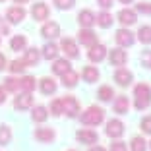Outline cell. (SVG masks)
I'll return each mask as SVG.
<instances>
[{"instance_id": "6da1fadb", "label": "cell", "mask_w": 151, "mask_h": 151, "mask_svg": "<svg viewBox=\"0 0 151 151\" xmlns=\"http://www.w3.org/2000/svg\"><path fill=\"white\" fill-rule=\"evenodd\" d=\"M134 97H136V109H138V111H145V109L151 105V87L147 83L136 85Z\"/></svg>"}, {"instance_id": "7a4b0ae2", "label": "cell", "mask_w": 151, "mask_h": 151, "mask_svg": "<svg viewBox=\"0 0 151 151\" xmlns=\"http://www.w3.org/2000/svg\"><path fill=\"white\" fill-rule=\"evenodd\" d=\"M103 120H105V111L101 107H89L81 114V124H85V126H97Z\"/></svg>"}, {"instance_id": "3957f363", "label": "cell", "mask_w": 151, "mask_h": 151, "mask_svg": "<svg viewBox=\"0 0 151 151\" xmlns=\"http://www.w3.org/2000/svg\"><path fill=\"white\" fill-rule=\"evenodd\" d=\"M62 103V112H66L68 118H76V116H80V103L78 99L72 97V95H66L64 99H60Z\"/></svg>"}, {"instance_id": "277c9868", "label": "cell", "mask_w": 151, "mask_h": 151, "mask_svg": "<svg viewBox=\"0 0 151 151\" xmlns=\"http://www.w3.org/2000/svg\"><path fill=\"white\" fill-rule=\"evenodd\" d=\"M105 132H107L109 138L118 139V138H122V134H124V124H122L118 118L109 120V122H107V130H105Z\"/></svg>"}, {"instance_id": "5b68a950", "label": "cell", "mask_w": 151, "mask_h": 151, "mask_svg": "<svg viewBox=\"0 0 151 151\" xmlns=\"http://www.w3.org/2000/svg\"><path fill=\"white\" fill-rule=\"evenodd\" d=\"M116 43L120 45V47H132L134 41H136V37H134V33L130 31V29H126V27H122V29H118L114 35Z\"/></svg>"}, {"instance_id": "8992f818", "label": "cell", "mask_w": 151, "mask_h": 151, "mask_svg": "<svg viewBox=\"0 0 151 151\" xmlns=\"http://www.w3.org/2000/svg\"><path fill=\"white\" fill-rule=\"evenodd\" d=\"M87 56H89V60H91V62H101L103 58L107 56V47H105V45H101V43L91 45V47H89Z\"/></svg>"}, {"instance_id": "52a82bcc", "label": "cell", "mask_w": 151, "mask_h": 151, "mask_svg": "<svg viewBox=\"0 0 151 151\" xmlns=\"http://www.w3.org/2000/svg\"><path fill=\"white\" fill-rule=\"evenodd\" d=\"M31 16H33V19H37V22L49 19V6L45 4V2H35V4L31 6Z\"/></svg>"}, {"instance_id": "ba28073f", "label": "cell", "mask_w": 151, "mask_h": 151, "mask_svg": "<svg viewBox=\"0 0 151 151\" xmlns=\"http://www.w3.org/2000/svg\"><path fill=\"white\" fill-rule=\"evenodd\" d=\"M60 49H62V52H64V54H66V58H78V56H80L78 45H76L72 39H68V37L60 41Z\"/></svg>"}, {"instance_id": "9c48e42d", "label": "cell", "mask_w": 151, "mask_h": 151, "mask_svg": "<svg viewBox=\"0 0 151 151\" xmlns=\"http://www.w3.org/2000/svg\"><path fill=\"white\" fill-rule=\"evenodd\" d=\"M76 138L80 139L81 143H87V145H93V143H97L99 142V136H97V132H93V130H78L76 132Z\"/></svg>"}, {"instance_id": "30bf717a", "label": "cell", "mask_w": 151, "mask_h": 151, "mask_svg": "<svg viewBox=\"0 0 151 151\" xmlns=\"http://www.w3.org/2000/svg\"><path fill=\"white\" fill-rule=\"evenodd\" d=\"M41 35L45 39H56L60 35V25L56 22H47L43 27H41Z\"/></svg>"}, {"instance_id": "8fae6325", "label": "cell", "mask_w": 151, "mask_h": 151, "mask_svg": "<svg viewBox=\"0 0 151 151\" xmlns=\"http://www.w3.org/2000/svg\"><path fill=\"white\" fill-rule=\"evenodd\" d=\"M27 12L22 8V6H14V8H10L8 12H6V18H8L10 23H22L23 19H25Z\"/></svg>"}, {"instance_id": "7c38bea8", "label": "cell", "mask_w": 151, "mask_h": 151, "mask_svg": "<svg viewBox=\"0 0 151 151\" xmlns=\"http://www.w3.org/2000/svg\"><path fill=\"white\" fill-rule=\"evenodd\" d=\"M134 80V74L130 70H126V68H118V70L114 72V81L118 85H122V87H126V85H130Z\"/></svg>"}, {"instance_id": "4fadbf2b", "label": "cell", "mask_w": 151, "mask_h": 151, "mask_svg": "<svg viewBox=\"0 0 151 151\" xmlns=\"http://www.w3.org/2000/svg\"><path fill=\"white\" fill-rule=\"evenodd\" d=\"M118 22L122 23V25H134V23L138 22V14L134 12V10H130V8H124V10H120L118 12Z\"/></svg>"}, {"instance_id": "5bb4252c", "label": "cell", "mask_w": 151, "mask_h": 151, "mask_svg": "<svg viewBox=\"0 0 151 151\" xmlns=\"http://www.w3.org/2000/svg\"><path fill=\"white\" fill-rule=\"evenodd\" d=\"M31 107H33L31 93H22L14 99V109H18V111H25V109H31Z\"/></svg>"}, {"instance_id": "9a60e30c", "label": "cell", "mask_w": 151, "mask_h": 151, "mask_svg": "<svg viewBox=\"0 0 151 151\" xmlns=\"http://www.w3.org/2000/svg\"><path fill=\"white\" fill-rule=\"evenodd\" d=\"M109 58H111L112 66H124L126 60H128V54H126V50H122V47H118V49H112L111 50Z\"/></svg>"}, {"instance_id": "2e32d148", "label": "cell", "mask_w": 151, "mask_h": 151, "mask_svg": "<svg viewBox=\"0 0 151 151\" xmlns=\"http://www.w3.org/2000/svg\"><path fill=\"white\" fill-rule=\"evenodd\" d=\"M78 39H80V43L85 45V47H91V45L97 43V35H95V31H91V27H83V29L78 33Z\"/></svg>"}, {"instance_id": "e0dca14e", "label": "cell", "mask_w": 151, "mask_h": 151, "mask_svg": "<svg viewBox=\"0 0 151 151\" xmlns=\"http://www.w3.org/2000/svg\"><path fill=\"white\" fill-rule=\"evenodd\" d=\"M33 136H35V139H39V142H43V143H50L56 138V134H54L52 128H37Z\"/></svg>"}, {"instance_id": "ac0fdd59", "label": "cell", "mask_w": 151, "mask_h": 151, "mask_svg": "<svg viewBox=\"0 0 151 151\" xmlns=\"http://www.w3.org/2000/svg\"><path fill=\"white\" fill-rule=\"evenodd\" d=\"M78 22H80L81 27H91V25H95V14L91 10H81L78 14Z\"/></svg>"}, {"instance_id": "d6986e66", "label": "cell", "mask_w": 151, "mask_h": 151, "mask_svg": "<svg viewBox=\"0 0 151 151\" xmlns=\"http://www.w3.org/2000/svg\"><path fill=\"white\" fill-rule=\"evenodd\" d=\"M39 60H41V52H39V49H27L25 50V56H23V62L27 64V66H37L39 64Z\"/></svg>"}, {"instance_id": "ffe728a7", "label": "cell", "mask_w": 151, "mask_h": 151, "mask_svg": "<svg viewBox=\"0 0 151 151\" xmlns=\"http://www.w3.org/2000/svg\"><path fill=\"white\" fill-rule=\"evenodd\" d=\"M39 87H41V91H43V95H52L58 85L52 78H43V80L39 81Z\"/></svg>"}, {"instance_id": "44dd1931", "label": "cell", "mask_w": 151, "mask_h": 151, "mask_svg": "<svg viewBox=\"0 0 151 151\" xmlns=\"http://www.w3.org/2000/svg\"><path fill=\"white\" fill-rule=\"evenodd\" d=\"M128 109H130L128 97H124V95H118V97L114 99V112H118V114H128Z\"/></svg>"}, {"instance_id": "7402d4cb", "label": "cell", "mask_w": 151, "mask_h": 151, "mask_svg": "<svg viewBox=\"0 0 151 151\" xmlns=\"http://www.w3.org/2000/svg\"><path fill=\"white\" fill-rule=\"evenodd\" d=\"M70 70V60L68 58H54V64H52V72L56 76H62L64 72Z\"/></svg>"}, {"instance_id": "603a6c76", "label": "cell", "mask_w": 151, "mask_h": 151, "mask_svg": "<svg viewBox=\"0 0 151 151\" xmlns=\"http://www.w3.org/2000/svg\"><path fill=\"white\" fill-rule=\"evenodd\" d=\"M60 78H62V85L64 87H76V85H78V74H76L72 68L68 72H64Z\"/></svg>"}, {"instance_id": "cb8c5ba5", "label": "cell", "mask_w": 151, "mask_h": 151, "mask_svg": "<svg viewBox=\"0 0 151 151\" xmlns=\"http://www.w3.org/2000/svg\"><path fill=\"white\" fill-rule=\"evenodd\" d=\"M112 22H114V19H112V16L109 12H101V14H97V16H95V23H97L99 27H103V29L111 27Z\"/></svg>"}, {"instance_id": "d4e9b609", "label": "cell", "mask_w": 151, "mask_h": 151, "mask_svg": "<svg viewBox=\"0 0 151 151\" xmlns=\"http://www.w3.org/2000/svg\"><path fill=\"white\" fill-rule=\"evenodd\" d=\"M33 89H35V78L33 76H23L22 80H19V91L31 93Z\"/></svg>"}, {"instance_id": "484cf974", "label": "cell", "mask_w": 151, "mask_h": 151, "mask_svg": "<svg viewBox=\"0 0 151 151\" xmlns=\"http://www.w3.org/2000/svg\"><path fill=\"white\" fill-rule=\"evenodd\" d=\"M31 118H33V122H45V120L49 118V111H47V107L37 105V107L33 109V112H31Z\"/></svg>"}, {"instance_id": "4316f807", "label": "cell", "mask_w": 151, "mask_h": 151, "mask_svg": "<svg viewBox=\"0 0 151 151\" xmlns=\"http://www.w3.org/2000/svg\"><path fill=\"white\" fill-rule=\"evenodd\" d=\"M81 76H83V80L87 81V83H93V81L99 80V70L95 66H85L83 72H81Z\"/></svg>"}, {"instance_id": "83f0119b", "label": "cell", "mask_w": 151, "mask_h": 151, "mask_svg": "<svg viewBox=\"0 0 151 151\" xmlns=\"http://www.w3.org/2000/svg\"><path fill=\"white\" fill-rule=\"evenodd\" d=\"M10 47H12V50H23L27 47V37L25 35H14L12 41H10Z\"/></svg>"}, {"instance_id": "f1b7e54d", "label": "cell", "mask_w": 151, "mask_h": 151, "mask_svg": "<svg viewBox=\"0 0 151 151\" xmlns=\"http://www.w3.org/2000/svg\"><path fill=\"white\" fill-rule=\"evenodd\" d=\"M58 52H60V49H58L54 43H47L43 47V56L47 58V60H54V58L58 56Z\"/></svg>"}, {"instance_id": "f546056e", "label": "cell", "mask_w": 151, "mask_h": 151, "mask_svg": "<svg viewBox=\"0 0 151 151\" xmlns=\"http://www.w3.org/2000/svg\"><path fill=\"white\" fill-rule=\"evenodd\" d=\"M12 142V128L6 124L0 126V145H8Z\"/></svg>"}, {"instance_id": "4dcf8cb0", "label": "cell", "mask_w": 151, "mask_h": 151, "mask_svg": "<svg viewBox=\"0 0 151 151\" xmlns=\"http://www.w3.org/2000/svg\"><path fill=\"white\" fill-rule=\"evenodd\" d=\"M2 89H4V91H10V93L19 91V80H16V78H6L4 83H2Z\"/></svg>"}, {"instance_id": "1f68e13d", "label": "cell", "mask_w": 151, "mask_h": 151, "mask_svg": "<svg viewBox=\"0 0 151 151\" xmlns=\"http://www.w3.org/2000/svg\"><path fill=\"white\" fill-rule=\"evenodd\" d=\"M97 97L101 99L103 103L112 101V97H114V91H112V87H109V85H103V87H99V93H97Z\"/></svg>"}, {"instance_id": "d6a6232c", "label": "cell", "mask_w": 151, "mask_h": 151, "mask_svg": "<svg viewBox=\"0 0 151 151\" xmlns=\"http://www.w3.org/2000/svg\"><path fill=\"white\" fill-rule=\"evenodd\" d=\"M138 39L142 41L143 45H151V27H149V25L139 27V31H138Z\"/></svg>"}, {"instance_id": "836d02e7", "label": "cell", "mask_w": 151, "mask_h": 151, "mask_svg": "<svg viewBox=\"0 0 151 151\" xmlns=\"http://www.w3.org/2000/svg\"><path fill=\"white\" fill-rule=\"evenodd\" d=\"M130 149H132V151H145V149H147L145 139L139 138V136H136V138L132 139V143H130Z\"/></svg>"}, {"instance_id": "e575fe53", "label": "cell", "mask_w": 151, "mask_h": 151, "mask_svg": "<svg viewBox=\"0 0 151 151\" xmlns=\"http://www.w3.org/2000/svg\"><path fill=\"white\" fill-rule=\"evenodd\" d=\"M10 72H12V74H19V72H23L27 68V64L23 62V60H14V62H10Z\"/></svg>"}, {"instance_id": "d590c367", "label": "cell", "mask_w": 151, "mask_h": 151, "mask_svg": "<svg viewBox=\"0 0 151 151\" xmlns=\"http://www.w3.org/2000/svg\"><path fill=\"white\" fill-rule=\"evenodd\" d=\"M50 114L52 116H60L62 114V103H60V99H54V101L50 103Z\"/></svg>"}, {"instance_id": "8d00e7d4", "label": "cell", "mask_w": 151, "mask_h": 151, "mask_svg": "<svg viewBox=\"0 0 151 151\" xmlns=\"http://www.w3.org/2000/svg\"><path fill=\"white\" fill-rule=\"evenodd\" d=\"M54 4H56L58 10H70V8H74L76 0H54Z\"/></svg>"}, {"instance_id": "74e56055", "label": "cell", "mask_w": 151, "mask_h": 151, "mask_svg": "<svg viewBox=\"0 0 151 151\" xmlns=\"http://www.w3.org/2000/svg\"><path fill=\"white\" fill-rule=\"evenodd\" d=\"M136 12L151 16V2H139V4H136Z\"/></svg>"}, {"instance_id": "f35d334b", "label": "cell", "mask_w": 151, "mask_h": 151, "mask_svg": "<svg viewBox=\"0 0 151 151\" xmlns=\"http://www.w3.org/2000/svg\"><path fill=\"white\" fill-rule=\"evenodd\" d=\"M142 64L151 70V50H143L142 52Z\"/></svg>"}, {"instance_id": "ab89813d", "label": "cell", "mask_w": 151, "mask_h": 151, "mask_svg": "<svg viewBox=\"0 0 151 151\" xmlns=\"http://www.w3.org/2000/svg\"><path fill=\"white\" fill-rule=\"evenodd\" d=\"M111 151H128V145L124 142H114L111 143Z\"/></svg>"}, {"instance_id": "60d3db41", "label": "cell", "mask_w": 151, "mask_h": 151, "mask_svg": "<svg viewBox=\"0 0 151 151\" xmlns=\"http://www.w3.org/2000/svg\"><path fill=\"white\" fill-rule=\"evenodd\" d=\"M142 130L143 134H151V116H145L142 120Z\"/></svg>"}, {"instance_id": "b9f144b4", "label": "cell", "mask_w": 151, "mask_h": 151, "mask_svg": "<svg viewBox=\"0 0 151 151\" xmlns=\"http://www.w3.org/2000/svg\"><path fill=\"white\" fill-rule=\"evenodd\" d=\"M97 4L101 6V8L107 10V8H111V6H112V0H97Z\"/></svg>"}, {"instance_id": "7bdbcfd3", "label": "cell", "mask_w": 151, "mask_h": 151, "mask_svg": "<svg viewBox=\"0 0 151 151\" xmlns=\"http://www.w3.org/2000/svg\"><path fill=\"white\" fill-rule=\"evenodd\" d=\"M0 33H4V35H8V33H10V27L2 22V18H0Z\"/></svg>"}, {"instance_id": "ee69618b", "label": "cell", "mask_w": 151, "mask_h": 151, "mask_svg": "<svg viewBox=\"0 0 151 151\" xmlns=\"http://www.w3.org/2000/svg\"><path fill=\"white\" fill-rule=\"evenodd\" d=\"M4 68H6V56L0 54V70H4Z\"/></svg>"}, {"instance_id": "f6af8a7d", "label": "cell", "mask_w": 151, "mask_h": 151, "mask_svg": "<svg viewBox=\"0 0 151 151\" xmlns=\"http://www.w3.org/2000/svg\"><path fill=\"white\" fill-rule=\"evenodd\" d=\"M89 151H107V149H105V147H101V145H93Z\"/></svg>"}, {"instance_id": "bcb514c9", "label": "cell", "mask_w": 151, "mask_h": 151, "mask_svg": "<svg viewBox=\"0 0 151 151\" xmlns=\"http://www.w3.org/2000/svg\"><path fill=\"white\" fill-rule=\"evenodd\" d=\"M4 101H6V97H4V89L0 87V105H2V103H4Z\"/></svg>"}, {"instance_id": "7dc6e473", "label": "cell", "mask_w": 151, "mask_h": 151, "mask_svg": "<svg viewBox=\"0 0 151 151\" xmlns=\"http://www.w3.org/2000/svg\"><path fill=\"white\" fill-rule=\"evenodd\" d=\"M14 2H16V4H19V6H22V4H25V2H29V0H14Z\"/></svg>"}, {"instance_id": "c3c4849f", "label": "cell", "mask_w": 151, "mask_h": 151, "mask_svg": "<svg viewBox=\"0 0 151 151\" xmlns=\"http://www.w3.org/2000/svg\"><path fill=\"white\" fill-rule=\"evenodd\" d=\"M120 2H122V4H132L134 0H120Z\"/></svg>"}, {"instance_id": "681fc988", "label": "cell", "mask_w": 151, "mask_h": 151, "mask_svg": "<svg viewBox=\"0 0 151 151\" xmlns=\"http://www.w3.org/2000/svg\"><path fill=\"white\" fill-rule=\"evenodd\" d=\"M0 2H6V0H0Z\"/></svg>"}, {"instance_id": "f907efd6", "label": "cell", "mask_w": 151, "mask_h": 151, "mask_svg": "<svg viewBox=\"0 0 151 151\" xmlns=\"http://www.w3.org/2000/svg\"><path fill=\"white\" fill-rule=\"evenodd\" d=\"M149 147H151V142H149Z\"/></svg>"}]
</instances>
